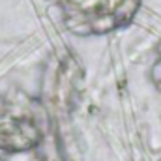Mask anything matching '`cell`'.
Here are the masks:
<instances>
[]
</instances>
